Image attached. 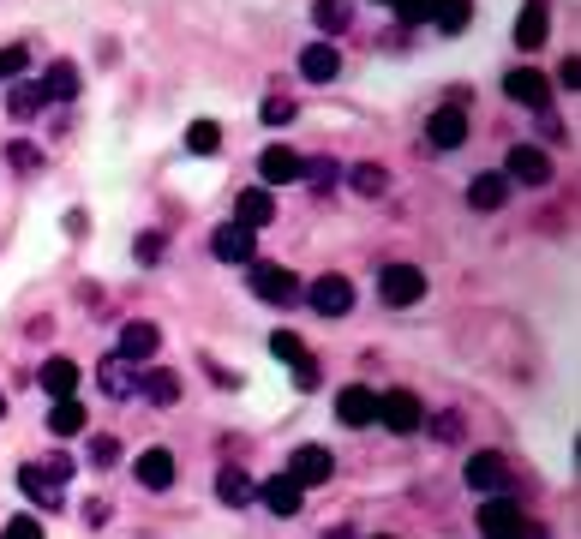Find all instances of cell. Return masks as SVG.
I'll return each instance as SVG.
<instances>
[{"instance_id":"obj_21","label":"cell","mask_w":581,"mask_h":539,"mask_svg":"<svg viewBox=\"0 0 581 539\" xmlns=\"http://www.w3.org/2000/svg\"><path fill=\"white\" fill-rule=\"evenodd\" d=\"M300 72H306L312 84H330V78L342 72V54H336V42H312V48L300 54Z\"/></svg>"},{"instance_id":"obj_7","label":"cell","mask_w":581,"mask_h":539,"mask_svg":"<svg viewBox=\"0 0 581 539\" xmlns=\"http://www.w3.org/2000/svg\"><path fill=\"white\" fill-rule=\"evenodd\" d=\"M528 528V516H522V504L504 492V498H486V510H480V534L486 539H516Z\"/></svg>"},{"instance_id":"obj_11","label":"cell","mask_w":581,"mask_h":539,"mask_svg":"<svg viewBox=\"0 0 581 539\" xmlns=\"http://www.w3.org/2000/svg\"><path fill=\"white\" fill-rule=\"evenodd\" d=\"M252 246H258V234H252L246 222H222V228L210 234V252H216L222 264H252Z\"/></svg>"},{"instance_id":"obj_30","label":"cell","mask_w":581,"mask_h":539,"mask_svg":"<svg viewBox=\"0 0 581 539\" xmlns=\"http://www.w3.org/2000/svg\"><path fill=\"white\" fill-rule=\"evenodd\" d=\"M186 150H192V156H216V150H222V126H216V120H192V126H186Z\"/></svg>"},{"instance_id":"obj_2","label":"cell","mask_w":581,"mask_h":539,"mask_svg":"<svg viewBox=\"0 0 581 539\" xmlns=\"http://www.w3.org/2000/svg\"><path fill=\"white\" fill-rule=\"evenodd\" d=\"M378 294H384V306H420L426 300V270L420 264H384L378 270Z\"/></svg>"},{"instance_id":"obj_23","label":"cell","mask_w":581,"mask_h":539,"mask_svg":"<svg viewBox=\"0 0 581 539\" xmlns=\"http://www.w3.org/2000/svg\"><path fill=\"white\" fill-rule=\"evenodd\" d=\"M18 492H24L30 504H42V510H60V486H54L36 462H24V468H18Z\"/></svg>"},{"instance_id":"obj_38","label":"cell","mask_w":581,"mask_h":539,"mask_svg":"<svg viewBox=\"0 0 581 539\" xmlns=\"http://www.w3.org/2000/svg\"><path fill=\"white\" fill-rule=\"evenodd\" d=\"M294 120V102L288 96H264V126H288Z\"/></svg>"},{"instance_id":"obj_40","label":"cell","mask_w":581,"mask_h":539,"mask_svg":"<svg viewBox=\"0 0 581 539\" xmlns=\"http://www.w3.org/2000/svg\"><path fill=\"white\" fill-rule=\"evenodd\" d=\"M0 539H42V522H36V516H12Z\"/></svg>"},{"instance_id":"obj_15","label":"cell","mask_w":581,"mask_h":539,"mask_svg":"<svg viewBox=\"0 0 581 539\" xmlns=\"http://www.w3.org/2000/svg\"><path fill=\"white\" fill-rule=\"evenodd\" d=\"M162 348V330L156 324H144V318H132L126 330H120V360H132V366H144L150 354Z\"/></svg>"},{"instance_id":"obj_37","label":"cell","mask_w":581,"mask_h":539,"mask_svg":"<svg viewBox=\"0 0 581 539\" xmlns=\"http://www.w3.org/2000/svg\"><path fill=\"white\" fill-rule=\"evenodd\" d=\"M384 6H396L402 24H426L432 18V0H384Z\"/></svg>"},{"instance_id":"obj_34","label":"cell","mask_w":581,"mask_h":539,"mask_svg":"<svg viewBox=\"0 0 581 539\" xmlns=\"http://www.w3.org/2000/svg\"><path fill=\"white\" fill-rule=\"evenodd\" d=\"M24 72H30V48H24V42L0 48V84H12V78H24Z\"/></svg>"},{"instance_id":"obj_8","label":"cell","mask_w":581,"mask_h":539,"mask_svg":"<svg viewBox=\"0 0 581 539\" xmlns=\"http://www.w3.org/2000/svg\"><path fill=\"white\" fill-rule=\"evenodd\" d=\"M504 180H510V186H516V180H522V186H546V180H552V156L534 150V144H516V150L504 156Z\"/></svg>"},{"instance_id":"obj_32","label":"cell","mask_w":581,"mask_h":539,"mask_svg":"<svg viewBox=\"0 0 581 539\" xmlns=\"http://www.w3.org/2000/svg\"><path fill=\"white\" fill-rule=\"evenodd\" d=\"M348 186H354L360 198H378V192L390 186V174H384L378 162H360V168H348Z\"/></svg>"},{"instance_id":"obj_46","label":"cell","mask_w":581,"mask_h":539,"mask_svg":"<svg viewBox=\"0 0 581 539\" xmlns=\"http://www.w3.org/2000/svg\"><path fill=\"white\" fill-rule=\"evenodd\" d=\"M324 539H354V534H348V528H336V534H324Z\"/></svg>"},{"instance_id":"obj_22","label":"cell","mask_w":581,"mask_h":539,"mask_svg":"<svg viewBox=\"0 0 581 539\" xmlns=\"http://www.w3.org/2000/svg\"><path fill=\"white\" fill-rule=\"evenodd\" d=\"M36 84H42V102H72L78 96V66L72 60H54Z\"/></svg>"},{"instance_id":"obj_12","label":"cell","mask_w":581,"mask_h":539,"mask_svg":"<svg viewBox=\"0 0 581 539\" xmlns=\"http://www.w3.org/2000/svg\"><path fill=\"white\" fill-rule=\"evenodd\" d=\"M138 372H144V366H132V360H120V354H108V360L96 366V384H102V396L126 402V396H138Z\"/></svg>"},{"instance_id":"obj_19","label":"cell","mask_w":581,"mask_h":539,"mask_svg":"<svg viewBox=\"0 0 581 539\" xmlns=\"http://www.w3.org/2000/svg\"><path fill=\"white\" fill-rule=\"evenodd\" d=\"M132 468H138V486H144V492H168V486H174V456H168V450H144Z\"/></svg>"},{"instance_id":"obj_1","label":"cell","mask_w":581,"mask_h":539,"mask_svg":"<svg viewBox=\"0 0 581 539\" xmlns=\"http://www.w3.org/2000/svg\"><path fill=\"white\" fill-rule=\"evenodd\" d=\"M462 480H468V492H480V498H504L510 480H516V468H510V456H498V450H474L468 468H462Z\"/></svg>"},{"instance_id":"obj_26","label":"cell","mask_w":581,"mask_h":539,"mask_svg":"<svg viewBox=\"0 0 581 539\" xmlns=\"http://www.w3.org/2000/svg\"><path fill=\"white\" fill-rule=\"evenodd\" d=\"M216 498L240 510V504H252V498H258V486H252V474H246V468H222V474H216Z\"/></svg>"},{"instance_id":"obj_27","label":"cell","mask_w":581,"mask_h":539,"mask_svg":"<svg viewBox=\"0 0 581 539\" xmlns=\"http://www.w3.org/2000/svg\"><path fill=\"white\" fill-rule=\"evenodd\" d=\"M48 432H54V438H78V432H90V420H84V408L66 396V402H54V414H48Z\"/></svg>"},{"instance_id":"obj_36","label":"cell","mask_w":581,"mask_h":539,"mask_svg":"<svg viewBox=\"0 0 581 539\" xmlns=\"http://www.w3.org/2000/svg\"><path fill=\"white\" fill-rule=\"evenodd\" d=\"M72 468H78V462H72L66 450H54V456H42V474H48L54 486H66V480H72Z\"/></svg>"},{"instance_id":"obj_18","label":"cell","mask_w":581,"mask_h":539,"mask_svg":"<svg viewBox=\"0 0 581 539\" xmlns=\"http://www.w3.org/2000/svg\"><path fill=\"white\" fill-rule=\"evenodd\" d=\"M468 204H474V210H504V204H510L504 168H498V174H474V180H468Z\"/></svg>"},{"instance_id":"obj_43","label":"cell","mask_w":581,"mask_h":539,"mask_svg":"<svg viewBox=\"0 0 581 539\" xmlns=\"http://www.w3.org/2000/svg\"><path fill=\"white\" fill-rule=\"evenodd\" d=\"M558 84H570V90L581 84V60H576V54H564V66H558Z\"/></svg>"},{"instance_id":"obj_16","label":"cell","mask_w":581,"mask_h":539,"mask_svg":"<svg viewBox=\"0 0 581 539\" xmlns=\"http://www.w3.org/2000/svg\"><path fill=\"white\" fill-rule=\"evenodd\" d=\"M336 414H342V426H372V420H378V396H372L366 384H348V390L336 396Z\"/></svg>"},{"instance_id":"obj_4","label":"cell","mask_w":581,"mask_h":539,"mask_svg":"<svg viewBox=\"0 0 581 539\" xmlns=\"http://www.w3.org/2000/svg\"><path fill=\"white\" fill-rule=\"evenodd\" d=\"M252 294L270 300V306H294L300 300V276L282 270V264H252Z\"/></svg>"},{"instance_id":"obj_17","label":"cell","mask_w":581,"mask_h":539,"mask_svg":"<svg viewBox=\"0 0 581 539\" xmlns=\"http://www.w3.org/2000/svg\"><path fill=\"white\" fill-rule=\"evenodd\" d=\"M546 36H552V6H546V0H528V6L516 12V42H522V48H540Z\"/></svg>"},{"instance_id":"obj_35","label":"cell","mask_w":581,"mask_h":539,"mask_svg":"<svg viewBox=\"0 0 581 539\" xmlns=\"http://www.w3.org/2000/svg\"><path fill=\"white\" fill-rule=\"evenodd\" d=\"M114 462H120V438L96 432V438H90V468H114Z\"/></svg>"},{"instance_id":"obj_13","label":"cell","mask_w":581,"mask_h":539,"mask_svg":"<svg viewBox=\"0 0 581 539\" xmlns=\"http://www.w3.org/2000/svg\"><path fill=\"white\" fill-rule=\"evenodd\" d=\"M504 96H510V102H522V108H546L552 84H546V72H534V66H516V72L504 78Z\"/></svg>"},{"instance_id":"obj_25","label":"cell","mask_w":581,"mask_h":539,"mask_svg":"<svg viewBox=\"0 0 581 539\" xmlns=\"http://www.w3.org/2000/svg\"><path fill=\"white\" fill-rule=\"evenodd\" d=\"M138 396L156 402V408H168V402L180 396V378H174L168 366H150V372H138Z\"/></svg>"},{"instance_id":"obj_33","label":"cell","mask_w":581,"mask_h":539,"mask_svg":"<svg viewBox=\"0 0 581 539\" xmlns=\"http://www.w3.org/2000/svg\"><path fill=\"white\" fill-rule=\"evenodd\" d=\"M270 354H276V360H288V366H300V360H312V354H306V342H300L294 330H276V336H270Z\"/></svg>"},{"instance_id":"obj_20","label":"cell","mask_w":581,"mask_h":539,"mask_svg":"<svg viewBox=\"0 0 581 539\" xmlns=\"http://www.w3.org/2000/svg\"><path fill=\"white\" fill-rule=\"evenodd\" d=\"M258 498H264V510H270V516H282V522H288V516H300V486H294L288 474L264 480V486H258Z\"/></svg>"},{"instance_id":"obj_42","label":"cell","mask_w":581,"mask_h":539,"mask_svg":"<svg viewBox=\"0 0 581 539\" xmlns=\"http://www.w3.org/2000/svg\"><path fill=\"white\" fill-rule=\"evenodd\" d=\"M318 378H324L318 360H300V366H294V384H300V390H318Z\"/></svg>"},{"instance_id":"obj_44","label":"cell","mask_w":581,"mask_h":539,"mask_svg":"<svg viewBox=\"0 0 581 539\" xmlns=\"http://www.w3.org/2000/svg\"><path fill=\"white\" fill-rule=\"evenodd\" d=\"M78 516H84V522H90V528H102V522H108V504H102V498H90V504H84V510H78Z\"/></svg>"},{"instance_id":"obj_6","label":"cell","mask_w":581,"mask_h":539,"mask_svg":"<svg viewBox=\"0 0 581 539\" xmlns=\"http://www.w3.org/2000/svg\"><path fill=\"white\" fill-rule=\"evenodd\" d=\"M330 474H336V456H330L324 444H300V450L288 456V480H294L300 492H306V486H324Z\"/></svg>"},{"instance_id":"obj_48","label":"cell","mask_w":581,"mask_h":539,"mask_svg":"<svg viewBox=\"0 0 581 539\" xmlns=\"http://www.w3.org/2000/svg\"><path fill=\"white\" fill-rule=\"evenodd\" d=\"M378 539H390V534H378Z\"/></svg>"},{"instance_id":"obj_41","label":"cell","mask_w":581,"mask_h":539,"mask_svg":"<svg viewBox=\"0 0 581 539\" xmlns=\"http://www.w3.org/2000/svg\"><path fill=\"white\" fill-rule=\"evenodd\" d=\"M6 162H12V168H42V150H36V144H12Z\"/></svg>"},{"instance_id":"obj_47","label":"cell","mask_w":581,"mask_h":539,"mask_svg":"<svg viewBox=\"0 0 581 539\" xmlns=\"http://www.w3.org/2000/svg\"><path fill=\"white\" fill-rule=\"evenodd\" d=\"M0 420H6V396H0Z\"/></svg>"},{"instance_id":"obj_3","label":"cell","mask_w":581,"mask_h":539,"mask_svg":"<svg viewBox=\"0 0 581 539\" xmlns=\"http://www.w3.org/2000/svg\"><path fill=\"white\" fill-rule=\"evenodd\" d=\"M378 420H384L396 438H408V432H420V426H426V408H420V396H414V390H390V396H378Z\"/></svg>"},{"instance_id":"obj_39","label":"cell","mask_w":581,"mask_h":539,"mask_svg":"<svg viewBox=\"0 0 581 539\" xmlns=\"http://www.w3.org/2000/svg\"><path fill=\"white\" fill-rule=\"evenodd\" d=\"M432 438H438V444H456V438H462V414H438V420H432Z\"/></svg>"},{"instance_id":"obj_31","label":"cell","mask_w":581,"mask_h":539,"mask_svg":"<svg viewBox=\"0 0 581 539\" xmlns=\"http://www.w3.org/2000/svg\"><path fill=\"white\" fill-rule=\"evenodd\" d=\"M6 108H12L18 120H24V114H36V108H42V84H36V78H12V96H6Z\"/></svg>"},{"instance_id":"obj_28","label":"cell","mask_w":581,"mask_h":539,"mask_svg":"<svg viewBox=\"0 0 581 539\" xmlns=\"http://www.w3.org/2000/svg\"><path fill=\"white\" fill-rule=\"evenodd\" d=\"M348 18H354V6H348V0H312V24H318L324 36L348 30Z\"/></svg>"},{"instance_id":"obj_10","label":"cell","mask_w":581,"mask_h":539,"mask_svg":"<svg viewBox=\"0 0 581 539\" xmlns=\"http://www.w3.org/2000/svg\"><path fill=\"white\" fill-rule=\"evenodd\" d=\"M258 174H264V186H294V180H306V156L288 144H270L258 156Z\"/></svg>"},{"instance_id":"obj_24","label":"cell","mask_w":581,"mask_h":539,"mask_svg":"<svg viewBox=\"0 0 581 539\" xmlns=\"http://www.w3.org/2000/svg\"><path fill=\"white\" fill-rule=\"evenodd\" d=\"M72 390H78V360H60V354H54V360L42 366V396H54V402H66Z\"/></svg>"},{"instance_id":"obj_14","label":"cell","mask_w":581,"mask_h":539,"mask_svg":"<svg viewBox=\"0 0 581 539\" xmlns=\"http://www.w3.org/2000/svg\"><path fill=\"white\" fill-rule=\"evenodd\" d=\"M234 222H246L252 234H258L264 222H276V198H270V186H246V192L234 198Z\"/></svg>"},{"instance_id":"obj_9","label":"cell","mask_w":581,"mask_h":539,"mask_svg":"<svg viewBox=\"0 0 581 539\" xmlns=\"http://www.w3.org/2000/svg\"><path fill=\"white\" fill-rule=\"evenodd\" d=\"M426 144H438V150L468 144V108H462V102H444V108L426 120Z\"/></svg>"},{"instance_id":"obj_5","label":"cell","mask_w":581,"mask_h":539,"mask_svg":"<svg viewBox=\"0 0 581 539\" xmlns=\"http://www.w3.org/2000/svg\"><path fill=\"white\" fill-rule=\"evenodd\" d=\"M300 294L312 300L318 318H348V306H354V282H348V276H318V282L300 288Z\"/></svg>"},{"instance_id":"obj_29","label":"cell","mask_w":581,"mask_h":539,"mask_svg":"<svg viewBox=\"0 0 581 539\" xmlns=\"http://www.w3.org/2000/svg\"><path fill=\"white\" fill-rule=\"evenodd\" d=\"M468 18H474V0H432V24L438 30H468Z\"/></svg>"},{"instance_id":"obj_45","label":"cell","mask_w":581,"mask_h":539,"mask_svg":"<svg viewBox=\"0 0 581 539\" xmlns=\"http://www.w3.org/2000/svg\"><path fill=\"white\" fill-rule=\"evenodd\" d=\"M138 258H144V264H150V258H162V240H156V234H144V240H138Z\"/></svg>"}]
</instances>
